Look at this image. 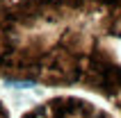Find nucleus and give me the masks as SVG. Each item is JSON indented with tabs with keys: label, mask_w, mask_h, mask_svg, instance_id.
Listing matches in <instances>:
<instances>
[{
	"label": "nucleus",
	"mask_w": 121,
	"mask_h": 118,
	"mask_svg": "<svg viewBox=\"0 0 121 118\" xmlns=\"http://www.w3.org/2000/svg\"><path fill=\"white\" fill-rule=\"evenodd\" d=\"M0 79L87 91L121 114V0H0Z\"/></svg>",
	"instance_id": "1"
},
{
	"label": "nucleus",
	"mask_w": 121,
	"mask_h": 118,
	"mask_svg": "<svg viewBox=\"0 0 121 118\" xmlns=\"http://www.w3.org/2000/svg\"><path fill=\"white\" fill-rule=\"evenodd\" d=\"M21 118H114V116L87 98L60 93V95H53L48 100H41L39 105L30 107L27 111L21 114Z\"/></svg>",
	"instance_id": "2"
},
{
	"label": "nucleus",
	"mask_w": 121,
	"mask_h": 118,
	"mask_svg": "<svg viewBox=\"0 0 121 118\" xmlns=\"http://www.w3.org/2000/svg\"><path fill=\"white\" fill-rule=\"evenodd\" d=\"M0 118H12V114H9V109H7V105L0 100Z\"/></svg>",
	"instance_id": "3"
}]
</instances>
